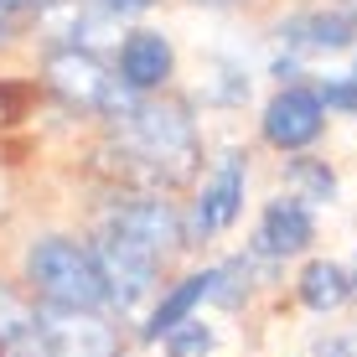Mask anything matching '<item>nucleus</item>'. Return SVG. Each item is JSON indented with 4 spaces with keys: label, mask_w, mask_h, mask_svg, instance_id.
Wrapping results in <instances>:
<instances>
[{
    "label": "nucleus",
    "mask_w": 357,
    "mask_h": 357,
    "mask_svg": "<svg viewBox=\"0 0 357 357\" xmlns=\"http://www.w3.org/2000/svg\"><path fill=\"white\" fill-rule=\"evenodd\" d=\"M114 140L151 181H187L197 171V130L187 104L171 98H125L114 109Z\"/></svg>",
    "instance_id": "f257e3e1"
},
{
    "label": "nucleus",
    "mask_w": 357,
    "mask_h": 357,
    "mask_svg": "<svg viewBox=\"0 0 357 357\" xmlns=\"http://www.w3.org/2000/svg\"><path fill=\"white\" fill-rule=\"evenodd\" d=\"M26 275H31V285H36V295H42L47 305L98 311V305L109 301L93 254H83L78 243H68V238H42L36 243L26 254Z\"/></svg>",
    "instance_id": "f03ea898"
},
{
    "label": "nucleus",
    "mask_w": 357,
    "mask_h": 357,
    "mask_svg": "<svg viewBox=\"0 0 357 357\" xmlns=\"http://www.w3.org/2000/svg\"><path fill=\"white\" fill-rule=\"evenodd\" d=\"M93 264H98V275H104V290H109V301H114L119 311L140 305L145 295L155 290V275H161V254H151L140 238H130V233L114 228V223H109L104 238H98Z\"/></svg>",
    "instance_id": "7ed1b4c3"
},
{
    "label": "nucleus",
    "mask_w": 357,
    "mask_h": 357,
    "mask_svg": "<svg viewBox=\"0 0 357 357\" xmlns=\"http://www.w3.org/2000/svg\"><path fill=\"white\" fill-rule=\"evenodd\" d=\"M47 83H52V93L63 98V104L98 109V114H114V109L135 93L130 83L119 89V83L109 78V68L98 63L93 52H83V47H63V52L47 57Z\"/></svg>",
    "instance_id": "20e7f679"
},
{
    "label": "nucleus",
    "mask_w": 357,
    "mask_h": 357,
    "mask_svg": "<svg viewBox=\"0 0 357 357\" xmlns=\"http://www.w3.org/2000/svg\"><path fill=\"white\" fill-rule=\"evenodd\" d=\"M47 357H119V331L93 311L73 305H47L42 311Z\"/></svg>",
    "instance_id": "39448f33"
},
{
    "label": "nucleus",
    "mask_w": 357,
    "mask_h": 357,
    "mask_svg": "<svg viewBox=\"0 0 357 357\" xmlns=\"http://www.w3.org/2000/svg\"><path fill=\"white\" fill-rule=\"evenodd\" d=\"M321 98L311 89H285L275 98V104L264 109V135L269 145H280V151H301V145H311L316 135H321Z\"/></svg>",
    "instance_id": "423d86ee"
},
{
    "label": "nucleus",
    "mask_w": 357,
    "mask_h": 357,
    "mask_svg": "<svg viewBox=\"0 0 357 357\" xmlns=\"http://www.w3.org/2000/svg\"><path fill=\"white\" fill-rule=\"evenodd\" d=\"M114 228H125L130 238H140L151 254H176L181 249V223L176 213H171V202H161V197H145V202H130L114 213Z\"/></svg>",
    "instance_id": "0eeeda50"
},
{
    "label": "nucleus",
    "mask_w": 357,
    "mask_h": 357,
    "mask_svg": "<svg viewBox=\"0 0 357 357\" xmlns=\"http://www.w3.org/2000/svg\"><path fill=\"white\" fill-rule=\"evenodd\" d=\"M305 243H311V213H305V202H269L264 218H259V233H254V249L269 254V259H285V254H301Z\"/></svg>",
    "instance_id": "6e6552de"
},
{
    "label": "nucleus",
    "mask_w": 357,
    "mask_h": 357,
    "mask_svg": "<svg viewBox=\"0 0 357 357\" xmlns=\"http://www.w3.org/2000/svg\"><path fill=\"white\" fill-rule=\"evenodd\" d=\"M0 357H47L42 311L10 285H0Z\"/></svg>",
    "instance_id": "1a4fd4ad"
},
{
    "label": "nucleus",
    "mask_w": 357,
    "mask_h": 357,
    "mask_svg": "<svg viewBox=\"0 0 357 357\" xmlns=\"http://www.w3.org/2000/svg\"><path fill=\"white\" fill-rule=\"evenodd\" d=\"M119 73L135 93H151L171 78V42L155 31H135L125 47H119Z\"/></svg>",
    "instance_id": "9d476101"
},
{
    "label": "nucleus",
    "mask_w": 357,
    "mask_h": 357,
    "mask_svg": "<svg viewBox=\"0 0 357 357\" xmlns=\"http://www.w3.org/2000/svg\"><path fill=\"white\" fill-rule=\"evenodd\" d=\"M238 202H243V161L238 155H223L218 171H213V187L197 202V233H223L238 218Z\"/></svg>",
    "instance_id": "9b49d317"
},
{
    "label": "nucleus",
    "mask_w": 357,
    "mask_h": 357,
    "mask_svg": "<svg viewBox=\"0 0 357 357\" xmlns=\"http://www.w3.org/2000/svg\"><path fill=\"white\" fill-rule=\"evenodd\" d=\"M347 295H352V280H347V269H342V264H331V259L305 264V275H301V301L311 305V311H337Z\"/></svg>",
    "instance_id": "f8f14e48"
},
{
    "label": "nucleus",
    "mask_w": 357,
    "mask_h": 357,
    "mask_svg": "<svg viewBox=\"0 0 357 357\" xmlns=\"http://www.w3.org/2000/svg\"><path fill=\"white\" fill-rule=\"evenodd\" d=\"M197 301H207V275L181 280V285L171 290L161 305H155V316H151V326H145V337H151V342H161L176 321H187V316H192V305H197Z\"/></svg>",
    "instance_id": "ddd939ff"
},
{
    "label": "nucleus",
    "mask_w": 357,
    "mask_h": 357,
    "mask_svg": "<svg viewBox=\"0 0 357 357\" xmlns=\"http://www.w3.org/2000/svg\"><path fill=\"white\" fill-rule=\"evenodd\" d=\"M285 31H290V42H301V47H331V52L352 42L347 16H295Z\"/></svg>",
    "instance_id": "4468645a"
},
{
    "label": "nucleus",
    "mask_w": 357,
    "mask_h": 357,
    "mask_svg": "<svg viewBox=\"0 0 357 357\" xmlns=\"http://www.w3.org/2000/svg\"><path fill=\"white\" fill-rule=\"evenodd\" d=\"M295 202H331V192H337V181H331V171L321 161H311V155H301V161H290L285 171Z\"/></svg>",
    "instance_id": "2eb2a0df"
},
{
    "label": "nucleus",
    "mask_w": 357,
    "mask_h": 357,
    "mask_svg": "<svg viewBox=\"0 0 357 357\" xmlns=\"http://www.w3.org/2000/svg\"><path fill=\"white\" fill-rule=\"evenodd\" d=\"M166 352L171 357H207V352H213V331L187 316V321H176L166 331Z\"/></svg>",
    "instance_id": "dca6fc26"
},
{
    "label": "nucleus",
    "mask_w": 357,
    "mask_h": 357,
    "mask_svg": "<svg viewBox=\"0 0 357 357\" xmlns=\"http://www.w3.org/2000/svg\"><path fill=\"white\" fill-rule=\"evenodd\" d=\"M243 295H249V269H243V264H223V269H213V275H207V301L238 305Z\"/></svg>",
    "instance_id": "f3484780"
},
{
    "label": "nucleus",
    "mask_w": 357,
    "mask_h": 357,
    "mask_svg": "<svg viewBox=\"0 0 357 357\" xmlns=\"http://www.w3.org/2000/svg\"><path fill=\"white\" fill-rule=\"evenodd\" d=\"M311 357H357V331H342V337H321L311 347Z\"/></svg>",
    "instance_id": "a211bd4d"
},
{
    "label": "nucleus",
    "mask_w": 357,
    "mask_h": 357,
    "mask_svg": "<svg viewBox=\"0 0 357 357\" xmlns=\"http://www.w3.org/2000/svg\"><path fill=\"white\" fill-rule=\"evenodd\" d=\"M316 98H321V109H357V83H326Z\"/></svg>",
    "instance_id": "6ab92c4d"
},
{
    "label": "nucleus",
    "mask_w": 357,
    "mask_h": 357,
    "mask_svg": "<svg viewBox=\"0 0 357 357\" xmlns=\"http://www.w3.org/2000/svg\"><path fill=\"white\" fill-rule=\"evenodd\" d=\"M104 10H114V16H140V10H151V0H104Z\"/></svg>",
    "instance_id": "aec40b11"
},
{
    "label": "nucleus",
    "mask_w": 357,
    "mask_h": 357,
    "mask_svg": "<svg viewBox=\"0 0 357 357\" xmlns=\"http://www.w3.org/2000/svg\"><path fill=\"white\" fill-rule=\"evenodd\" d=\"M31 6H42V0H0V10H6V16H16V10H31Z\"/></svg>",
    "instance_id": "412c9836"
},
{
    "label": "nucleus",
    "mask_w": 357,
    "mask_h": 357,
    "mask_svg": "<svg viewBox=\"0 0 357 357\" xmlns=\"http://www.w3.org/2000/svg\"><path fill=\"white\" fill-rule=\"evenodd\" d=\"M6 36H10V16L0 10V42H6Z\"/></svg>",
    "instance_id": "4be33fe9"
}]
</instances>
